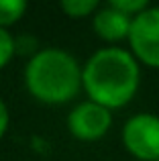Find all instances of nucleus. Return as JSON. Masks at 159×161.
<instances>
[{"label":"nucleus","instance_id":"nucleus-1","mask_svg":"<svg viewBox=\"0 0 159 161\" xmlns=\"http://www.w3.org/2000/svg\"><path fill=\"white\" fill-rule=\"evenodd\" d=\"M82 82L92 102L118 108L127 104L139 88V65L124 49H100L86 63Z\"/></svg>","mask_w":159,"mask_h":161},{"label":"nucleus","instance_id":"nucleus-2","mask_svg":"<svg viewBox=\"0 0 159 161\" xmlns=\"http://www.w3.org/2000/svg\"><path fill=\"white\" fill-rule=\"evenodd\" d=\"M27 86L43 102H65L82 84L78 61L61 49H43L27 65Z\"/></svg>","mask_w":159,"mask_h":161},{"label":"nucleus","instance_id":"nucleus-3","mask_svg":"<svg viewBox=\"0 0 159 161\" xmlns=\"http://www.w3.org/2000/svg\"><path fill=\"white\" fill-rule=\"evenodd\" d=\"M124 147L143 161L159 159V118L153 114H137L123 129Z\"/></svg>","mask_w":159,"mask_h":161},{"label":"nucleus","instance_id":"nucleus-4","mask_svg":"<svg viewBox=\"0 0 159 161\" xmlns=\"http://www.w3.org/2000/svg\"><path fill=\"white\" fill-rule=\"evenodd\" d=\"M129 41L141 61L159 67V8H147L133 19Z\"/></svg>","mask_w":159,"mask_h":161},{"label":"nucleus","instance_id":"nucleus-5","mask_svg":"<svg viewBox=\"0 0 159 161\" xmlns=\"http://www.w3.org/2000/svg\"><path fill=\"white\" fill-rule=\"evenodd\" d=\"M112 118H110V110L102 104L96 102H82L69 112L68 125L76 137L92 141V139L102 137L108 130Z\"/></svg>","mask_w":159,"mask_h":161},{"label":"nucleus","instance_id":"nucleus-6","mask_svg":"<svg viewBox=\"0 0 159 161\" xmlns=\"http://www.w3.org/2000/svg\"><path fill=\"white\" fill-rule=\"evenodd\" d=\"M131 25L133 19L124 12L116 10L114 6H108L98 10V14L94 16V29L100 37L108 41H116V39H123V37H129L131 33Z\"/></svg>","mask_w":159,"mask_h":161},{"label":"nucleus","instance_id":"nucleus-7","mask_svg":"<svg viewBox=\"0 0 159 161\" xmlns=\"http://www.w3.org/2000/svg\"><path fill=\"white\" fill-rule=\"evenodd\" d=\"M27 8L25 0H0V25L14 23Z\"/></svg>","mask_w":159,"mask_h":161},{"label":"nucleus","instance_id":"nucleus-8","mask_svg":"<svg viewBox=\"0 0 159 161\" xmlns=\"http://www.w3.org/2000/svg\"><path fill=\"white\" fill-rule=\"evenodd\" d=\"M96 6H98L96 0H63L61 2V8L72 16H84L88 12H92Z\"/></svg>","mask_w":159,"mask_h":161},{"label":"nucleus","instance_id":"nucleus-9","mask_svg":"<svg viewBox=\"0 0 159 161\" xmlns=\"http://www.w3.org/2000/svg\"><path fill=\"white\" fill-rule=\"evenodd\" d=\"M110 6H114L116 10H120V12H124V14H139V12H143V10H147V2L145 0H112L110 2Z\"/></svg>","mask_w":159,"mask_h":161},{"label":"nucleus","instance_id":"nucleus-10","mask_svg":"<svg viewBox=\"0 0 159 161\" xmlns=\"http://www.w3.org/2000/svg\"><path fill=\"white\" fill-rule=\"evenodd\" d=\"M12 51H14V41H12V37L0 27V67L10 59Z\"/></svg>","mask_w":159,"mask_h":161},{"label":"nucleus","instance_id":"nucleus-11","mask_svg":"<svg viewBox=\"0 0 159 161\" xmlns=\"http://www.w3.org/2000/svg\"><path fill=\"white\" fill-rule=\"evenodd\" d=\"M6 125H8V110L4 106V102L0 100V137H2V133L6 130Z\"/></svg>","mask_w":159,"mask_h":161}]
</instances>
